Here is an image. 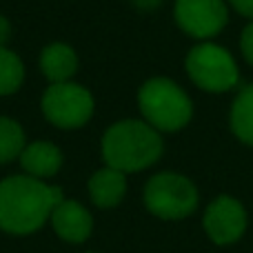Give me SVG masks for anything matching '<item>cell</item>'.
<instances>
[{
  "instance_id": "13",
  "label": "cell",
  "mask_w": 253,
  "mask_h": 253,
  "mask_svg": "<svg viewBox=\"0 0 253 253\" xmlns=\"http://www.w3.org/2000/svg\"><path fill=\"white\" fill-rule=\"evenodd\" d=\"M233 133L247 144H253V84L245 87L231 109Z\"/></svg>"
},
{
  "instance_id": "18",
  "label": "cell",
  "mask_w": 253,
  "mask_h": 253,
  "mask_svg": "<svg viewBox=\"0 0 253 253\" xmlns=\"http://www.w3.org/2000/svg\"><path fill=\"white\" fill-rule=\"evenodd\" d=\"M9 38H11V25L4 16H0V47H4Z\"/></svg>"
},
{
  "instance_id": "1",
  "label": "cell",
  "mask_w": 253,
  "mask_h": 253,
  "mask_svg": "<svg viewBox=\"0 0 253 253\" xmlns=\"http://www.w3.org/2000/svg\"><path fill=\"white\" fill-rule=\"evenodd\" d=\"M62 198L58 187H49L31 175H11L0 182V229L9 233H31L40 229Z\"/></svg>"
},
{
  "instance_id": "10",
  "label": "cell",
  "mask_w": 253,
  "mask_h": 253,
  "mask_svg": "<svg viewBox=\"0 0 253 253\" xmlns=\"http://www.w3.org/2000/svg\"><path fill=\"white\" fill-rule=\"evenodd\" d=\"M20 165L31 178H51L62 167V153L56 144L40 140V142L25 144L20 153Z\"/></svg>"
},
{
  "instance_id": "2",
  "label": "cell",
  "mask_w": 253,
  "mask_h": 253,
  "mask_svg": "<svg viewBox=\"0 0 253 253\" xmlns=\"http://www.w3.org/2000/svg\"><path fill=\"white\" fill-rule=\"evenodd\" d=\"M162 153V140L149 123L123 120L109 126L102 138V158L107 167L123 173L151 167Z\"/></svg>"
},
{
  "instance_id": "16",
  "label": "cell",
  "mask_w": 253,
  "mask_h": 253,
  "mask_svg": "<svg viewBox=\"0 0 253 253\" xmlns=\"http://www.w3.org/2000/svg\"><path fill=\"white\" fill-rule=\"evenodd\" d=\"M242 53L249 60V65H253V25H249L242 34Z\"/></svg>"
},
{
  "instance_id": "14",
  "label": "cell",
  "mask_w": 253,
  "mask_h": 253,
  "mask_svg": "<svg viewBox=\"0 0 253 253\" xmlns=\"http://www.w3.org/2000/svg\"><path fill=\"white\" fill-rule=\"evenodd\" d=\"M25 80V65L13 51L0 47V96H11Z\"/></svg>"
},
{
  "instance_id": "15",
  "label": "cell",
  "mask_w": 253,
  "mask_h": 253,
  "mask_svg": "<svg viewBox=\"0 0 253 253\" xmlns=\"http://www.w3.org/2000/svg\"><path fill=\"white\" fill-rule=\"evenodd\" d=\"M25 149V131L11 118L0 116V165L20 158Z\"/></svg>"
},
{
  "instance_id": "4",
  "label": "cell",
  "mask_w": 253,
  "mask_h": 253,
  "mask_svg": "<svg viewBox=\"0 0 253 253\" xmlns=\"http://www.w3.org/2000/svg\"><path fill=\"white\" fill-rule=\"evenodd\" d=\"M144 205L162 220H180L193 213L198 205V191L184 175L158 173L144 189Z\"/></svg>"
},
{
  "instance_id": "3",
  "label": "cell",
  "mask_w": 253,
  "mask_h": 253,
  "mask_svg": "<svg viewBox=\"0 0 253 253\" xmlns=\"http://www.w3.org/2000/svg\"><path fill=\"white\" fill-rule=\"evenodd\" d=\"M140 111L156 131H178L191 120V100L175 83L153 78L138 93Z\"/></svg>"
},
{
  "instance_id": "12",
  "label": "cell",
  "mask_w": 253,
  "mask_h": 253,
  "mask_svg": "<svg viewBox=\"0 0 253 253\" xmlns=\"http://www.w3.org/2000/svg\"><path fill=\"white\" fill-rule=\"evenodd\" d=\"M126 191V180L125 173L118 169H111V167H105V169L96 171L89 180V196L102 209H109V207H116L120 200H123Z\"/></svg>"
},
{
  "instance_id": "19",
  "label": "cell",
  "mask_w": 253,
  "mask_h": 253,
  "mask_svg": "<svg viewBox=\"0 0 253 253\" xmlns=\"http://www.w3.org/2000/svg\"><path fill=\"white\" fill-rule=\"evenodd\" d=\"M133 2L138 4L140 9H153V7H158L162 0H133Z\"/></svg>"
},
{
  "instance_id": "7",
  "label": "cell",
  "mask_w": 253,
  "mask_h": 253,
  "mask_svg": "<svg viewBox=\"0 0 253 253\" xmlns=\"http://www.w3.org/2000/svg\"><path fill=\"white\" fill-rule=\"evenodd\" d=\"M175 20L193 38H211L227 25L222 0H175Z\"/></svg>"
},
{
  "instance_id": "9",
  "label": "cell",
  "mask_w": 253,
  "mask_h": 253,
  "mask_svg": "<svg viewBox=\"0 0 253 253\" xmlns=\"http://www.w3.org/2000/svg\"><path fill=\"white\" fill-rule=\"evenodd\" d=\"M51 224L58 236L67 242H84L91 233V215L76 200H62L53 209Z\"/></svg>"
},
{
  "instance_id": "17",
  "label": "cell",
  "mask_w": 253,
  "mask_h": 253,
  "mask_svg": "<svg viewBox=\"0 0 253 253\" xmlns=\"http://www.w3.org/2000/svg\"><path fill=\"white\" fill-rule=\"evenodd\" d=\"M231 4L242 13V16L253 18V0H231Z\"/></svg>"
},
{
  "instance_id": "6",
  "label": "cell",
  "mask_w": 253,
  "mask_h": 253,
  "mask_svg": "<svg viewBox=\"0 0 253 253\" xmlns=\"http://www.w3.org/2000/svg\"><path fill=\"white\" fill-rule=\"evenodd\" d=\"M191 80L205 91H227L238 83L233 58L218 44H200L187 56Z\"/></svg>"
},
{
  "instance_id": "8",
  "label": "cell",
  "mask_w": 253,
  "mask_h": 253,
  "mask_svg": "<svg viewBox=\"0 0 253 253\" xmlns=\"http://www.w3.org/2000/svg\"><path fill=\"white\" fill-rule=\"evenodd\" d=\"M205 229L215 245H231V242H236L245 233L247 213L238 200L220 196L207 209Z\"/></svg>"
},
{
  "instance_id": "5",
  "label": "cell",
  "mask_w": 253,
  "mask_h": 253,
  "mask_svg": "<svg viewBox=\"0 0 253 253\" xmlns=\"http://www.w3.org/2000/svg\"><path fill=\"white\" fill-rule=\"evenodd\" d=\"M42 114L60 129H78L87 125L93 114V98L76 83H56L42 96Z\"/></svg>"
},
{
  "instance_id": "11",
  "label": "cell",
  "mask_w": 253,
  "mask_h": 253,
  "mask_svg": "<svg viewBox=\"0 0 253 253\" xmlns=\"http://www.w3.org/2000/svg\"><path fill=\"white\" fill-rule=\"evenodd\" d=\"M40 69L47 76L51 84L56 83H69L71 76L78 71V56L69 44L53 42L42 49L40 56Z\"/></svg>"
}]
</instances>
